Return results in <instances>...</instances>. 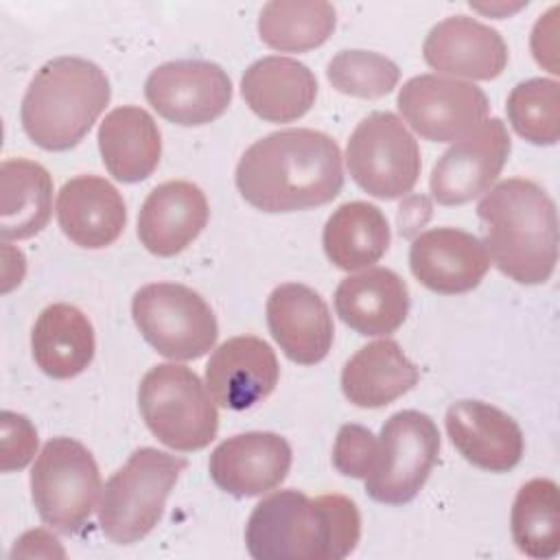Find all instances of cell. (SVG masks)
I'll return each mask as SVG.
<instances>
[{
	"label": "cell",
	"instance_id": "cell-1",
	"mask_svg": "<svg viewBox=\"0 0 560 560\" xmlns=\"http://www.w3.org/2000/svg\"><path fill=\"white\" fill-rule=\"evenodd\" d=\"M234 177L241 197L256 210H308L341 192V151L322 131L280 129L245 149Z\"/></svg>",
	"mask_w": 560,
	"mask_h": 560
},
{
	"label": "cell",
	"instance_id": "cell-2",
	"mask_svg": "<svg viewBox=\"0 0 560 560\" xmlns=\"http://www.w3.org/2000/svg\"><path fill=\"white\" fill-rule=\"evenodd\" d=\"M361 538V514L343 494L276 490L249 514L245 545L256 560H341Z\"/></svg>",
	"mask_w": 560,
	"mask_h": 560
},
{
	"label": "cell",
	"instance_id": "cell-3",
	"mask_svg": "<svg viewBox=\"0 0 560 560\" xmlns=\"http://www.w3.org/2000/svg\"><path fill=\"white\" fill-rule=\"evenodd\" d=\"M492 265L521 284L547 282L558 262V212L532 179L499 182L477 206Z\"/></svg>",
	"mask_w": 560,
	"mask_h": 560
},
{
	"label": "cell",
	"instance_id": "cell-4",
	"mask_svg": "<svg viewBox=\"0 0 560 560\" xmlns=\"http://www.w3.org/2000/svg\"><path fill=\"white\" fill-rule=\"evenodd\" d=\"M112 96L107 74L90 59L57 57L31 79L20 107L28 140L46 151L77 147Z\"/></svg>",
	"mask_w": 560,
	"mask_h": 560
},
{
	"label": "cell",
	"instance_id": "cell-5",
	"mask_svg": "<svg viewBox=\"0 0 560 560\" xmlns=\"http://www.w3.org/2000/svg\"><path fill=\"white\" fill-rule=\"evenodd\" d=\"M186 459L142 446L129 455L103 486L98 525L116 545H133L162 518L166 497L177 483Z\"/></svg>",
	"mask_w": 560,
	"mask_h": 560
},
{
	"label": "cell",
	"instance_id": "cell-6",
	"mask_svg": "<svg viewBox=\"0 0 560 560\" xmlns=\"http://www.w3.org/2000/svg\"><path fill=\"white\" fill-rule=\"evenodd\" d=\"M138 407L149 431L173 451L206 448L219 431V413L206 383L179 363L153 365L142 376Z\"/></svg>",
	"mask_w": 560,
	"mask_h": 560
},
{
	"label": "cell",
	"instance_id": "cell-7",
	"mask_svg": "<svg viewBox=\"0 0 560 560\" xmlns=\"http://www.w3.org/2000/svg\"><path fill=\"white\" fill-rule=\"evenodd\" d=\"M94 455L72 438H50L31 470V497L39 518L59 534H77L90 521L101 492Z\"/></svg>",
	"mask_w": 560,
	"mask_h": 560
},
{
	"label": "cell",
	"instance_id": "cell-8",
	"mask_svg": "<svg viewBox=\"0 0 560 560\" xmlns=\"http://www.w3.org/2000/svg\"><path fill=\"white\" fill-rule=\"evenodd\" d=\"M131 315L147 343L173 361L203 357L219 337L210 304L177 282H151L138 289L131 300Z\"/></svg>",
	"mask_w": 560,
	"mask_h": 560
},
{
	"label": "cell",
	"instance_id": "cell-9",
	"mask_svg": "<svg viewBox=\"0 0 560 560\" xmlns=\"http://www.w3.org/2000/svg\"><path fill=\"white\" fill-rule=\"evenodd\" d=\"M346 164L354 184L378 199L411 192L422 168L416 138L392 112H372L354 127Z\"/></svg>",
	"mask_w": 560,
	"mask_h": 560
},
{
	"label": "cell",
	"instance_id": "cell-10",
	"mask_svg": "<svg viewBox=\"0 0 560 560\" xmlns=\"http://www.w3.org/2000/svg\"><path fill=\"white\" fill-rule=\"evenodd\" d=\"M438 453L440 431L427 413H392L381 427L376 466L365 477L368 497L385 505L409 503L427 483Z\"/></svg>",
	"mask_w": 560,
	"mask_h": 560
},
{
	"label": "cell",
	"instance_id": "cell-11",
	"mask_svg": "<svg viewBox=\"0 0 560 560\" xmlns=\"http://www.w3.org/2000/svg\"><path fill=\"white\" fill-rule=\"evenodd\" d=\"M398 109L405 122L424 140L457 142L472 133L488 118V96L475 83L418 74L402 83Z\"/></svg>",
	"mask_w": 560,
	"mask_h": 560
},
{
	"label": "cell",
	"instance_id": "cell-12",
	"mask_svg": "<svg viewBox=\"0 0 560 560\" xmlns=\"http://www.w3.org/2000/svg\"><path fill=\"white\" fill-rule=\"evenodd\" d=\"M144 96L162 118L182 127H199L230 107L232 81L219 63L177 59L151 70Z\"/></svg>",
	"mask_w": 560,
	"mask_h": 560
},
{
	"label": "cell",
	"instance_id": "cell-13",
	"mask_svg": "<svg viewBox=\"0 0 560 560\" xmlns=\"http://www.w3.org/2000/svg\"><path fill=\"white\" fill-rule=\"evenodd\" d=\"M512 140L501 118H486L472 133L453 142L431 171V195L442 206H462L490 190Z\"/></svg>",
	"mask_w": 560,
	"mask_h": 560
},
{
	"label": "cell",
	"instance_id": "cell-14",
	"mask_svg": "<svg viewBox=\"0 0 560 560\" xmlns=\"http://www.w3.org/2000/svg\"><path fill=\"white\" fill-rule=\"evenodd\" d=\"M291 468L289 442L271 431H249L223 440L210 455L212 481L228 494L247 499L278 488Z\"/></svg>",
	"mask_w": 560,
	"mask_h": 560
},
{
	"label": "cell",
	"instance_id": "cell-15",
	"mask_svg": "<svg viewBox=\"0 0 560 560\" xmlns=\"http://www.w3.org/2000/svg\"><path fill=\"white\" fill-rule=\"evenodd\" d=\"M278 378L276 352L254 335L223 341L206 365V387L212 400L232 411H245L265 400L276 389Z\"/></svg>",
	"mask_w": 560,
	"mask_h": 560
},
{
	"label": "cell",
	"instance_id": "cell-16",
	"mask_svg": "<svg viewBox=\"0 0 560 560\" xmlns=\"http://www.w3.org/2000/svg\"><path fill=\"white\" fill-rule=\"evenodd\" d=\"M409 267L433 293L457 295L479 287L490 269L483 241L457 228H433L413 238Z\"/></svg>",
	"mask_w": 560,
	"mask_h": 560
},
{
	"label": "cell",
	"instance_id": "cell-17",
	"mask_svg": "<svg viewBox=\"0 0 560 560\" xmlns=\"http://www.w3.org/2000/svg\"><path fill=\"white\" fill-rule=\"evenodd\" d=\"M267 326L280 350L300 365L319 363L335 337L332 315L324 298L306 284L287 282L267 298Z\"/></svg>",
	"mask_w": 560,
	"mask_h": 560
},
{
	"label": "cell",
	"instance_id": "cell-18",
	"mask_svg": "<svg viewBox=\"0 0 560 560\" xmlns=\"http://www.w3.org/2000/svg\"><path fill=\"white\" fill-rule=\"evenodd\" d=\"M446 433L477 468L508 472L523 457V431L512 416L483 400H457L446 409Z\"/></svg>",
	"mask_w": 560,
	"mask_h": 560
},
{
	"label": "cell",
	"instance_id": "cell-19",
	"mask_svg": "<svg viewBox=\"0 0 560 560\" xmlns=\"http://www.w3.org/2000/svg\"><path fill=\"white\" fill-rule=\"evenodd\" d=\"M422 57L442 74L490 81L505 70L508 46L488 24L468 15H451L429 31Z\"/></svg>",
	"mask_w": 560,
	"mask_h": 560
},
{
	"label": "cell",
	"instance_id": "cell-20",
	"mask_svg": "<svg viewBox=\"0 0 560 560\" xmlns=\"http://www.w3.org/2000/svg\"><path fill=\"white\" fill-rule=\"evenodd\" d=\"M210 217L208 199L199 186L173 179L155 186L138 214V238L153 256L184 252L206 228Z\"/></svg>",
	"mask_w": 560,
	"mask_h": 560
},
{
	"label": "cell",
	"instance_id": "cell-21",
	"mask_svg": "<svg viewBox=\"0 0 560 560\" xmlns=\"http://www.w3.org/2000/svg\"><path fill=\"white\" fill-rule=\"evenodd\" d=\"M55 210L61 232L85 249L112 245L127 223L122 195L98 175L68 179L57 195Z\"/></svg>",
	"mask_w": 560,
	"mask_h": 560
},
{
	"label": "cell",
	"instance_id": "cell-22",
	"mask_svg": "<svg viewBox=\"0 0 560 560\" xmlns=\"http://www.w3.org/2000/svg\"><path fill=\"white\" fill-rule=\"evenodd\" d=\"M335 311L339 319L359 335L387 337L407 319L409 289L396 271L372 267L339 282Z\"/></svg>",
	"mask_w": 560,
	"mask_h": 560
},
{
	"label": "cell",
	"instance_id": "cell-23",
	"mask_svg": "<svg viewBox=\"0 0 560 560\" xmlns=\"http://www.w3.org/2000/svg\"><path fill=\"white\" fill-rule=\"evenodd\" d=\"M241 94L258 118L293 122L313 107L317 79L306 63L293 57L269 55L245 70Z\"/></svg>",
	"mask_w": 560,
	"mask_h": 560
},
{
	"label": "cell",
	"instance_id": "cell-24",
	"mask_svg": "<svg viewBox=\"0 0 560 560\" xmlns=\"http://www.w3.org/2000/svg\"><path fill=\"white\" fill-rule=\"evenodd\" d=\"M418 368L407 359L400 343L378 339L359 348L341 370L343 396L363 409H376L394 402L416 387Z\"/></svg>",
	"mask_w": 560,
	"mask_h": 560
},
{
	"label": "cell",
	"instance_id": "cell-25",
	"mask_svg": "<svg viewBox=\"0 0 560 560\" xmlns=\"http://www.w3.org/2000/svg\"><path fill=\"white\" fill-rule=\"evenodd\" d=\"M98 151L114 179L136 184L155 171L162 155V136L147 109L122 105L103 118Z\"/></svg>",
	"mask_w": 560,
	"mask_h": 560
},
{
	"label": "cell",
	"instance_id": "cell-26",
	"mask_svg": "<svg viewBox=\"0 0 560 560\" xmlns=\"http://www.w3.org/2000/svg\"><path fill=\"white\" fill-rule=\"evenodd\" d=\"M37 368L50 378H72L94 359V328L77 306L57 302L46 306L31 332Z\"/></svg>",
	"mask_w": 560,
	"mask_h": 560
},
{
	"label": "cell",
	"instance_id": "cell-27",
	"mask_svg": "<svg viewBox=\"0 0 560 560\" xmlns=\"http://www.w3.org/2000/svg\"><path fill=\"white\" fill-rule=\"evenodd\" d=\"M52 212L50 173L33 160L11 158L0 166V236L24 241L39 234Z\"/></svg>",
	"mask_w": 560,
	"mask_h": 560
},
{
	"label": "cell",
	"instance_id": "cell-28",
	"mask_svg": "<svg viewBox=\"0 0 560 560\" xmlns=\"http://www.w3.org/2000/svg\"><path fill=\"white\" fill-rule=\"evenodd\" d=\"M389 223L378 206L348 201L328 217L322 245L335 267L357 271L378 262L389 247Z\"/></svg>",
	"mask_w": 560,
	"mask_h": 560
},
{
	"label": "cell",
	"instance_id": "cell-29",
	"mask_svg": "<svg viewBox=\"0 0 560 560\" xmlns=\"http://www.w3.org/2000/svg\"><path fill=\"white\" fill-rule=\"evenodd\" d=\"M337 13L324 0H271L258 18L262 44L280 52H306L322 46L335 31Z\"/></svg>",
	"mask_w": 560,
	"mask_h": 560
},
{
	"label": "cell",
	"instance_id": "cell-30",
	"mask_svg": "<svg viewBox=\"0 0 560 560\" xmlns=\"http://www.w3.org/2000/svg\"><path fill=\"white\" fill-rule=\"evenodd\" d=\"M512 538L521 553L549 560L560 551V494L551 479H532L512 505Z\"/></svg>",
	"mask_w": 560,
	"mask_h": 560
},
{
	"label": "cell",
	"instance_id": "cell-31",
	"mask_svg": "<svg viewBox=\"0 0 560 560\" xmlns=\"http://www.w3.org/2000/svg\"><path fill=\"white\" fill-rule=\"evenodd\" d=\"M514 131L532 144H556L560 138V83L553 79H527L512 88L505 103Z\"/></svg>",
	"mask_w": 560,
	"mask_h": 560
},
{
	"label": "cell",
	"instance_id": "cell-32",
	"mask_svg": "<svg viewBox=\"0 0 560 560\" xmlns=\"http://www.w3.org/2000/svg\"><path fill=\"white\" fill-rule=\"evenodd\" d=\"M326 77L341 94L381 98L396 88L400 70L385 55L372 50H341L328 61Z\"/></svg>",
	"mask_w": 560,
	"mask_h": 560
},
{
	"label": "cell",
	"instance_id": "cell-33",
	"mask_svg": "<svg viewBox=\"0 0 560 560\" xmlns=\"http://www.w3.org/2000/svg\"><path fill=\"white\" fill-rule=\"evenodd\" d=\"M378 459V438L361 424H343L332 446L335 468L354 479H365Z\"/></svg>",
	"mask_w": 560,
	"mask_h": 560
},
{
	"label": "cell",
	"instance_id": "cell-34",
	"mask_svg": "<svg viewBox=\"0 0 560 560\" xmlns=\"http://www.w3.org/2000/svg\"><path fill=\"white\" fill-rule=\"evenodd\" d=\"M37 431L33 422L15 411L0 413V468L2 472L22 470L35 455Z\"/></svg>",
	"mask_w": 560,
	"mask_h": 560
}]
</instances>
